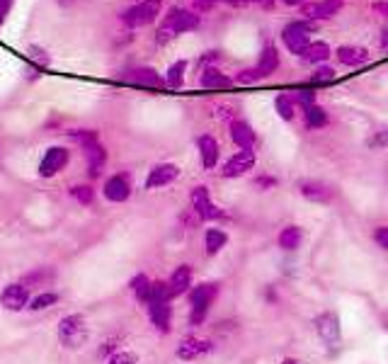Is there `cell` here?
<instances>
[{
  "label": "cell",
  "instance_id": "cell-1",
  "mask_svg": "<svg viewBox=\"0 0 388 364\" xmlns=\"http://www.w3.org/2000/svg\"><path fill=\"white\" fill-rule=\"evenodd\" d=\"M199 25H202V15L194 13L192 8H180V5H175V8H170L165 15H162L158 29H155V44H170L172 39H177L180 34H185V32H192L197 29Z\"/></svg>",
  "mask_w": 388,
  "mask_h": 364
},
{
  "label": "cell",
  "instance_id": "cell-2",
  "mask_svg": "<svg viewBox=\"0 0 388 364\" xmlns=\"http://www.w3.org/2000/svg\"><path fill=\"white\" fill-rule=\"evenodd\" d=\"M160 13H162V0H136L131 8H127L119 15V20H122L124 27L141 29L153 25L160 18Z\"/></svg>",
  "mask_w": 388,
  "mask_h": 364
},
{
  "label": "cell",
  "instance_id": "cell-3",
  "mask_svg": "<svg viewBox=\"0 0 388 364\" xmlns=\"http://www.w3.org/2000/svg\"><path fill=\"white\" fill-rule=\"evenodd\" d=\"M316 29V22H308V20H291L282 27V44L289 51L291 56H303V51L311 44V34Z\"/></svg>",
  "mask_w": 388,
  "mask_h": 364
},
{
  "label": "cell",
  "instance_id": "cell-4",
  "mask_svg": "<svg viewBox=\"0 0 388 364\" xmlns=\"http://www.w3.org/2000/svg\"><path fill=\"white\" fill-rule=\"evenodd\" d=\"M56 333H59V340L64 347H81L90 335V328H88L85 318L81 314H68L61 318Z\"/></svg>",
  "mask_w": 388,
  "mask_h": 364
},
{
  "label": "cell",
  "instance_id": "cell-5",
  "mask_svg": "<svg viewBox=\"0 0 388 364\" xmlns=\"http://www.w3.org/2000/svg\"><path fill=\"white\" fill-rule=\"evenodd\" d=\"M313 328H316L318 337L323 340L325 347L335 350L342 345V325H340V316L335 311H323L313 318Z\"/></svg>",
  "mask_w": 388,
  "mask_h": 364
},
{
  "label": "cell",
  "instance_id": "cell-6",
  "mask_svg": "<svg viewBox=\"0 0 388 364\" xmlns=\"http://www.w3.org/2000/svg\"><path fill=\"white\" fill-rule=\"evenodd\" d=\"M190 204H192V212L197 214L202 221H221V219H226V212H223L219 204H214V199H212V194H209L207 184H197V187H192Z\"/></svg>",
  "mask_w": 388,
  "mask_h": 364
},
{
  "label": "cell",
  "instance_id": "cell-7",
  "mask_svg": "<svg viewBox=\"0 0 388 364\" xmlns=\"http://www.w3.org/2000/svg\"><path fill=\"white\" fill-rule=\"evenodd\" d=\"M214 340H209V337H199V335H187L182 337L180 342H177L175 347V355L180 362H199L202 357L212 355L214 352Z\"/></svg>",
  "mask_w": 388,
  "mask_h": 364
},
{
  "label": "cell",
  "instance_id": "cell-8",
  "mask_svg": "<svg viewBox=\"0 0 388 364\" xmlns=\"http://www.w3.org/2000/svg\"><path fill=\"white\" fill-rule=\"evenodd\" d=\"M68 161H71L68 149H64V146H51V149H46L44 156H41L36 173H39V177L49 180V177H56L61 170H64V168L68 166Z\"/></svg>",
  "mask_w": 388,
  "mask_h": 364
},
{
  "label": "cell",
  "instance_id": "cell-9",
  "mask_svg": "<svg viewBox=\"0 0 388 364\" xmlns=\"http://www.w3.org/2000/svg\"><path fill=\"white\" fill-rule=\"evenodd\" d=\"M255 163H258V156H255V151L238 149V151L233 153V156L228 158L226 163H223L221 175L226 177V180H235V177H243V175H248V173L253 170Z\"/></svg>",
  "mask_w": 388,
  "mask_h": 364
},
{
  "label": "cell",
  "instance_id": "cell-10",
  "mask_svg": "<svg viewBox=\"0 0 388 364\" xmlns=\"http://www.w3.org/2000/svg\"><path fill=\"white\" fill-rule=\"evenodd\" d=\"M296 192L301 194L306 202H313V204H330L335 199V189L330 187L328 182L311 180V177H306V180H298L296 182Z\"/></svg>",
  "mask_w": 388,
  "mask_h": 364
},
{
  "label": "cell",
  "instance_id": "cell-11",
  "mask_svg": "<svg viewBox=\"0 0 388 364\" xmlns=\"http://www.w3.org/2000/svg\"><path fill=\"white\" fill-rule=\"evenodd\" d=\"M342 8L345 0H311L301 8V15L308 22H325V20L335 18Z\"/></svg>",
  "mask_w": 388,
  "mask_h": 364
},
{
  "label": "cell",
  "instance_id": "cell-12",
  "mask_svg": "<svg viewBox=\"0 0 388 364\" xmlns=\"http://www.w3.org/2000/svg\"><path fill=\"white\" fill-rule=\"evenodd\" d=\"M180 177V166L175 163H155L146 175V189H160L167 187Z\"/></svg>",
  "mask_w": 388,
  "mask_h": 364
},
{
  "label": "cell",
  "instance_id": "cell-13",
  "mask_svg": "<svg viewBox=\"0 0 388 364\" xmlns=\"http://www.w3.org/2000/svg\"><path fill=\"white\" fill-rule=\"evenodd\" d=\"M102 194L107 202L112 204H122L131 197V180L124 173H117V175H109L102 184Z\"/></svg>",
  "mask_w": 388,
  "mask_h": 364
},
{
  "label": "cell",
  "instance_id": "cell-14",
  "mask_svg": "<svg viewBox=\"0 0 388 364\" xmlns=\"http://www.w3.org/2000/svg\"><path fill=\"white\" fill-rule=\"evenodd\" d=\"M29 302H32V297H29V287H25L22 282L8 284V287L3 289V294H0V304H3L8 311L29 309Z\"/></svg>",
  "mask_w": 388,
  "mask_h": 364
},
{
  "label": "cell",
  "instance_id": "cell-15",
  "mask_svg": "<svg viewBox=\"0 0 388 364\" xmlns=\"http://www.w3.org/2000/svg\"><path fill=\"white\" fill-rule=\"evenodd\" d=\"M219 292H221V287H219L216 282H202V284H197V287L190 289L187 299H190V306H192V309H204V311H209V309H212V304L216 302Z\"/></svg>",
  "mask_w": 388,
  "mask_h": 364
},
{
  "label": "cell",
  "instance_id": "cell-16",
  "mask_svg": "<svg viewBox=\"0 0 388 364\" xmlns=\"http://www.w3.org/2000/svg\"><path fill=\"white\" fill-rule=\"evenodd\" d=\"M228 134H230V141H233L238 149L255 151L258 136H255V129L245 119H233V121H230V124H228Z\"/></svg>",
  "mask_w": 388,
  "mask_h": 364
},
{
  "label": "cell",
  "instance_id": "cell-17",
  "mask_svg": "<svg viewBox=\"0 0 388 364\" xmlns=\"http://www.w3.org/2000/svg\"><path fill=\"white\" fill-rule=\"evenodd\" d=\"M335 56L342 66L347 68H359V66H366L371 61V54L366 46H359V44H342L335 49Z\"/></svg>",
  "mask_w": 388,
  "mask_h": 364
},
{
  "label": "cell",
  "instance_id": "cell-18",
  "mask_svg": "<svg viewBox=\"0 0 388 364\" xmlns=\"http://www.w3.org/2000/svg\"><path fill=\"white\" fill-rule=\"evenodd\" d=\"M197 151H199V158H202V166L204 170H214L219 166V158H221V146L219 141L214 139L212 134H202L197 139Z\"/></svg>",
  "mask_w": 388,
  "mask_h": 364
},
{
  "label": "cell",
  "instance_id": "cell-19",
  "mask_svg": "<svg viewBox=\"0 0 388 364\" xmlns=\"http://www.w3.org/2000/svg\"><path fill=\"white\" fill-rule=\"evenodd\" d=\"M199 86L207 88V90H228L235 83H233V78H230L226 71H221L219 66H207V68H202Z\"/></svg>",
  "mask_w": 388,
  "mask_h": 364
},
{
  "label": "cell",
  "instance_id": "cell-20",
  "mask_svg": "<svg viewBox=\"0 0 388 364\" xmlns=\"http://www.w3.org/2000/svg\"><path fill=\"white\" fill-rule=\"evenodd\" d=\"M255 66H258L262 78H270L272 73H277V68L282 66V56H279V49H277L275 41H265V44H262Z\"/></svg>",
  "mask_w": 388,
  "mask_h": 364
},
{
  "label": "cell",
  "instance_id": "cell-21",
  "mask_svg": "<svg viewBox=\"0 0 388 364\" xmlns=\"http://www.w3.org/2000/svg\"><path fill=\"white\" fill-rule=\"evenodd\" d=\"M146 309H148L151 323L155 325V330H160V333H170V328H172V306H170V302H151Z\"/></svg>",
  "mask_w": 388,
  "mask_h": 364
},
{
  "label": "cell",
  "instance_id": "cell-22",
  "mask_svg": "<svg viewBox=\"0 0 388 364\" xmlns=\"http://www.w3.org/2000/svg\"><path fill=\"white\" fill-rule=\"evenodd\" d=\"M192 284H194V272H192L190 265L175 267V272H172L170 279H167V287H170V292H172V299L182 297V294H190Z\"/></svg>",
  "mask_w": 388,
  "mask_h": 364
},
{
  "label": "cell",
  "instance_id": "cell-23",
  "mask_svg": "<svg viewBox=\"0 0 388 364\" xmlns=\"http://www.w3.org/2000/svg\"><path fill=\"white\" fill-rule=\"evenodd\" d=\"M83 151H85L88 173H90V177H99L104 170V166H107V149H104L102 144H92Z\"/></svg>",
  "mask_w": 388,
  "mask_h": 364
},
{
  "label": "cell",
  "instance_id": "cell-24",
  "mask_svg": "<svg viewBox=\"0 0 388 364\" xmlns=\"http://www.w3.org/2000/svg\"><path fill=\"white\" fill-rule=\"evenodd\" d=\"M301 243H303V229L301 226H296V224L284 226V229L279 231V236H277V245H279L282 250H286V252L298 250Z\"/></svg>",
  "mask_w": 388,
  "mask_h": 364
},
{
  "label": "cell",
  "instance_id": "cell-25",
  "mask_svg": "<svg viewBox=\"0 0 388 364\" xmlns=\"http://www.w3.org/2000/svg\"><path fill=\"white\" fill-rule=\"evenodd\" d=\"M131 83H136V86H141V88H162L165 86V78H162L155 68L141 66L131 71Z\"/></svg>",
  "mask_w": 388,
  "mask_h": 364
},
{
  "label": "cell",
  "instance_id": "cell-26",
  "mask_svg": "<svg viewBox=\"0 0 388 364\" xmlns=\"http://www.w3.org/2000/svg\"><path fill=\"white\" fill-rule=\"evenodd\" d=\"M330 56H333V49H330L325 41L316 39V41H311V44H308V49L303 51L301 59L306 63H311V66H323V63H328Z\"/></svg>",
  "mask_w": 388,
  "mask_h": 364
},
{
  "label": "cell",
  "instance_id": "cell-27",
  "mask_svg": "<svg viewBox=\"0 0 388 364\" xmlns=\"http://www.w3.org/2000/svg\"><path fill=\"white\" fill-rule=\"evenodd\" d=\"M303 124L308 126L311 131H318V129H325L330 124V114L323 105H311V107L303 109Z\"/></svg>",
  "mask_w": 388,
  "mask_h": 364
},
{
  "label": "cell",
  "instance_id": "cell-28",
  "mask_svg": "<svg viewBox=\"0 0 388 364\" xmlns=\"http://www.w3.org/2000/svg\"><path fill=\"white\" fill-rule=\"evenodd\" d=\"M187 66H190L187 59H177L175 63H170V68L165 71V86L170 88V90H180V88L185 86Z\"/></svg>",
  "mask_w": 388,
  "mask_h": 364
},
{
  "label": "cell",
  "instance_id": "cell-29",
  "mask_svg": "<svg viewBox=\"0 0 388 364\" xmlns=\"http://www.w3.org/2000/svg\"><path fill=\"white\" fill-rule=\"evenodd\" d=\"M228 243V234L223 229H207L204 234V248H207V255H219V252L226 248Z\"/></svg>",
  "mask_w": 388,
  "mask_h": 364
},
{
  "label": "cell",
  "instance_id": "cell-30",
  "mask_svg": "<svg viewBox=\"0 0 388 364\" xmlns=\"http://www.w3.org/2000/svg\"><path fill=\"white\" fill-rule=\"evenodd\" d=\"M129 287H131V292H134V297L139 299L141 304L148 306V302H151V289H153V282H151V279L146 277V274H136V277L129 282Z\"/></svg>",
  "mask_w": 388,
  "mask_h": 364
},
{
  "label": "cell",
  "instance_id": "cell-31",
  "mask_svg": "<svg viewBox=\"0 0 388 364\" xmlns=\"http://www.w3.org/2000/svg\"><path fill=\"white\" fill-rule=\"evenodd\" d=\"M275 112L279 114V119H284V121H291L293 117H296V102H293L291 95H286V93L277 95L275 97Z\"/></svg>",
  "mask_w": 388,
  "mask_h": 364
},
{
  "label": "cell",
  "instance_id": "cell-32",
  "mask_svg": "<svg viewBox=\"0 0 388 364\" xmlns=\"http://www.w3.org/2000/svg\"><path fill=\"white\" fill-rule=\"evenodd\" d=\"M335 78H338V73H335L333 66H328V63H323V66H316V71H313L311 76V86H330V83H335Z\"/></svg>",
  "mask_w": 388,
  "mask_h": 364
},
{
  "label": "cell",
  "instance_id": "cell-33",
  "mask_svg": "<svg viewBox=\"0 0 388 364\" xmlns=\"http://www.w3.org/2000/svg\"><path fill=\"white\" fill-rule=\"evenodd\" d=\"M27 56H29V63H32V68L36 73H41L44 68H49L51 66V56L46 54L41 46H29L27 49Z\"/></svg>",
  "mask_w": 388,
  "mask_h": 364
},
{
  "label": "cell",
  "instance_id": "cell-34",
  "mask_svg": "<svg viewBox=\"0 0 388 364\" xmlns=\"http://www.w3.org/2000/svg\"><path fill=\"white\" fill-rule=\"evenodd\" d=\"M68 136H71L78 146H83V149H88V146H92V144H99V134L95 129H73V131H68Z\"/></svg>",
  "mask_w": 388,
  "mask_h": 364
},
{
  "label": "cell",
  "instance_id": "cell-35",
  "mask_svg": "<svg viewBox=\"0 0 388 364\" xmlns=\"http://www.w3.org/2000/svg\"><path fill=\"white\" fill-rule=\"evenodd\" d=\"M291 97H293V102H296V107H301V109L311 107V105H318V93L313 90V88H298Z\"/></svg>",
  "mask_w": 388,
  "mask_h": 364
},
{
  "label": "cell",
  "instance_id": "cell-36",
  "mask_svg": "<svg viewBox=\"0 0 388 364\" xmlns=\"http://www.w3.org/2000/svg\"><path fill=\"white\" fill-rule=\"evenodd\" d=\"M366 149L369 151H384L388 149V126H381V129H376L374 134L369 136V139L364 141Z\"/></svg>",
  "mask_w": 388,
  "mask_h": 364
},
{
  "label": "cell",
  "instance_id": "cell-37",
  "mask_svg": "<svg viewBox=\"0 0 388 364\" xmlns=\"http://www.w3.org/2000/svg\"><path fill=\"white\" fill-rule=\"evenodd\" d=\"M51 279H54V272L46 270V267H39V270L25 274V277L20 279V282H22L25 287H34V284H46V282H51Z\"/></svg>",
  "mask_w": 388,
  "mask_h": 364
},
{
  "label": "cell",
  "instance_id": "cell-38",
  "mask_svg": "<svg viewBox=\"0 0 388 364\" xmlns=\"http://www.w3.org/2000/svg\"><path fill=\"white\" fill-rule=\"evenodd\" d=\"M54 304H59V294L56 292H41V294H36L32 302H29V309L44 311V309H49V306H54Z\"/></svg>",
  "mask_w": 388,
  "mask_h": 364
},
{
  "label": "cell",
  "instance_id": "cell-39",
  "mask_svg": "<svg viewBox=\"0 0 388 364\" xmlns=\"http://www.w3.org/2000/svg\"><path fill=\"white\" fill-rule=\"evenodd\" d=\"M71 197L81 204H92L95 202V189L90 184H73L71 187Z\"/></svg>",
  "mask_w": 388,
  "mask_h": 364
},
{
  "label": "cell",
  "instance_id": "cell-40",
  "mask_svg": "<svg viewBox=\"0 0 388 364\" xmlns=\"http://www.w3.org/2000/svg\"><path fill=\"white\" fill-rule=\"evenodd\" d=\"M262 76L258 71V66L253 68H243V71H238L233 76V83H238V86H255V83H260Z\"/></svg>",
  "mask_w": 388,
  "mask_h": 364
},
{
  "label": "cell",
  "instance_id": "cell-41",
  "mask_svg": "<svg viewBox=\"0 0 388 364\" xmlns=\"http://www.w3.org/2000/svg\"><path fill=\"white\" fill-rule=\"evenodd\" d=\"M107 364H139V360H136L134 352L119 350V352H114L112 357H107Z\"/></svg>",
  "mask_w": 388,
  "mask_h": 364
},
{
  "label": "cell",
  "instance_id": "cell-42",
  "mask_svg": "<svg viewBox=\"0 0 388 364\" xmlns=\"http://www.w3.org/2000/svg\"><path fill=\"white\" fill-rule=\"evenodd\" d=\"M214 117H216L219 121H233V119H238L235 117V109L230 107V105H219V107H214Z\"/></svg>",
  "mask_w": 388,
  "mask_h": 364
},
{
  "label": "cell",
  "instance_id": "cell-43",
  "mask_svg": "<svg viewBox=\"0 0 388 364\" xmlns=\"http://www.w3.org/2000/svg\"><path fill=\"white\" fill-rule=\"evenodd\" d=\"M223 59V54H221V51H207V54H204V56H199V66H202V68H207V66H219V61H221Z\"/></svg>",
  "mask_w": 388,
  "mask_h": 364
},
{
  "label": "cell",
  "instance_id": "cell-44",
  "mask_svg": "<svg viewBox=\"0 0 388 364\" xmlns=\"http://www.w3.org/2000/svg\"><path fill=\"white\" fill-rule=\"evenodd\" d=\"M253 184L260 189V192H267V189L277 187V184H279V180H277V177H272V175H258Z\"/></svg>",
  "mask_w": 388,
  "mask_h": 364
},
{
  "label": "cell",
  "instance_id": "cell-45",
  "mask_svg": "<svg viewBox=\"0 0 388 364\" xmlns=\"http://www.w3.org/2000/svg\"><path fill=\"white\" fill-rule=\"evenodd\" d=\"M190 3V8L194 10V13H209V10H214V5L219 3V0H187Z\"/></svg>",
  "mask_w": 388,
  "mask_h": 364
},
{
  "label": "cell",
  "instance_id": "cell-46",
  "mask_svg": "<svg viewBox=\"0 0 388 364\" xmlns=\"http://www.w3.org/2000/svg\"><path fill=\"white\" fill-rule=\"evenodd\" d=\"M114 352H119V340L117 337H109V340H104L102 347H99V357H112Z\"/></svg>",
  "mask_w": 388,
  "mask_h": 364
},
{
  "label": "cell",
  "instance_id": "cell-47",
  "mask_svg": "<svg viewBox=\"0 0 388 364\" xmlns=\"http://www.w3.org/2000/svg\"><path fill=\"white\" fill-rule=\"evenodd\" d=\"M374 241L379 243V248H384V250L388 252V226H376Z\"/></svg>",
  "mask_w": 388,
  "mask_h": 364
},
{
  "label": "cell",
  "instance_id": "cell-48",
  "mask_svg": "<svg viewBox=\"0 0 388 364\" xmlns=\"http://www.w3.org/2000/svg\"><path fill=\"white\" fill-rule=\"evenodd\" d=\"M13 3L15 0H0V27H3L5 20H8L10 10H13Z\"/></svg>",
  "mask_w": 388,
  "mask_h": 364
},
{
  "label": "cell",
  "instance_id": "cell-49",
  "mask_svg": "<svg viewBox=\"0 0 388 364\" xmlns=\"http://www.w3.org/2000/svg\"><path fill=\"white\" fill-rule=\"evenodd\" d=\"M371 10L388 20V0H374V3H371Z\"/></svg>",
  "mask_w": 388,
  "mask_h": 364
},
{
  "label": "cell",
  "instance_id": "cell-50",
  "mask_svg": "<svg viewBox=\"0 0 388 364\" xmlns=\"http://www.w3.org/2000/svg\"><path fill=\"white\" fill-rule=\"evenodd\" d=\"M219 3L230 5V8H245V5H250L253 0H219Z\"/></svg>",
  "mask_w": 388,
  "mask_h": 364
},
{
  "label": "cell",
  "instance_id": "cell-51",
  "mask_svg": "<svg viewBox=\"0 0 388 364\" xmlns=\"http://www.w3.org/2000/svg\"><path fill=\"white\" fill-rule=\"evenodd\" d=\"M282 5H286V8H303L306 3H311V0H279Z\"/></svg>",
  "mask_w": 388,
  "mask_h": 364
},
{
  "label": "cell",
  "instance_id": "cell-52",
  "mask_svg": "<svg viewBox=\"0 0 388 364\" xmlns=\"http://www.w3.org/2000/svg\"><path fill=\"white\" fill-rule=\"evenodd\" d=\"M258 8H262V10H272L277 5V0H253Z\"/></svg>",
  "mask_w": 388,
  "mask_h": 364
},
{
  "label": "cell",
  "instance_id": "cell-53",
  "mask_svg": "<svg viewBox=\"0 0 388 364\" xmlns=\"http://www.w3.org/2000/svg\"><path fill=\"white\" fill-rule=\"evenodd\" d=\"M379 44H381V49L388 51V25L384 29H381V36H379Z\"/></svg>",
  "mask_w": 388,
  "mask_h": 364
},
{
  "label": "cell",
  "instance_id": "cell-54",
  "mask_svg": "<svg viewBox=\"0 0 388 364\" xmlns=\"http://www.w3.org/2000/svg\"><path fill=\"white\" fill-rule=\"evenodd\" d=\"M379 325H381V330H384V333H388V309H386V311H381V316H379Z\"/></svg>",
  "mask_w": 388,
  "mask_h": 364
},
{
  "label": "cell",
  "instance_id": "cell-55",
  "mask_svg": "<svg viewBox=\"0 0 388 364\" xmlns=\"http://www.w3.org/2000/svg\"><path fill=\"white\" fill-rule=\"evenodd\" d=\"M61 5H76V3H81V0H59Z\"/></svg>",
  "mask_w": 388,
  "mask_h": 364
},
{
  "label": "cell",
  "instance_id": "cell-56",
  "mask_svg": "<svg viewBox=\"0 0 388 364\" xmlns=\"http://www.w3.org/2000/svg\"><path fill=\"white\" fill-rule=\"evenodd\" d=\"M282 364H301V362H298V360H284Z\"/></svg>",
  "mask_w": 388,
  "mask_h": 364
}]
</instances>
